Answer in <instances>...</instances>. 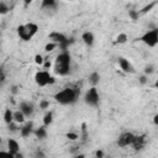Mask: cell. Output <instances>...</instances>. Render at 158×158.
<instances>
[{
    "instance_id": "33",
    "label": "cell",
    "mask_w": 158,
    "mask_h": 158,
    "mask_svg": "<svg viewBox=\"0 0 158 158\" xmlns=\"http://www.w3.org/2000/svg\"><path fill=\"white\" fill-rule=\"evenodd\" d=\"M2 81H4V74H2L1 70H0V86L2 85Z\"/></svg>"
},
{
    "instance_id": "11",
    "label": "cell",
    "mask_w": 158,
    "mask_h": 158,
    "mask_svg": "<svg viewBox=\"0 0 158 158\" xmlns=\"http://www.w3.org/2000/svg\"><path fill=\"white\" fill-rule=\"evenodd\" d=\"M20 110H21V112L26 116V117H30V116H32V114H33V106H32V104H30V102H27V101H22L21 104H20V107H19Z\"/></svg>"
},
{
    "instance_id": "8",
    "label": "cell",
    "mask_w": 158,
    "mask_h": 158,
    "mask_svg": "<svg viewBox=\"0 0 158 158\" xmlns=\"http://www.w3.org/2000/svg\"><path fill=\"white\" fill-rule=\"evenodd\" d=\"M118 65H120L121 70L125 72V73H135V68H133V65L131 64V62L127 58L120 57L118 58Z\"/></svg>"
},
{
    "instance_id": "29",
    "label": "cell",
    "mask_w": 158,
    "mask_h": 158,
    "mask_svg": "<svg viewBox=\"0 0 158 158\" xmlns=\"http://www.w3.org/2000/svg\"><path fill=\"white\" fill-rule=\"evenodd\" d=\"M154 72V67L153 65H147L146 68H144V74L146 75H149V74H152Z\"/></svg>"
},
{
    "instance_id": "36",
    "label": "cell",
    "mask_w": 158,
    "mask_h": 158,
    "mask_svg": "<svg viewBox=\"0 0 158 158\" xmlns=\"http://www.w3.org/2000/svg\"><path fill=\"white\" fill-rule=\"evenodd\" d=\"M68 1H75V0H68Z\"/></svg>"
},
{
    "instance_id": "1",
    "label": "cell",
    "mask_w": 158,
    "mask_h": 158,
    "mask_svg": "<svg viewBox=\"0 0 158 158\" xmlns=\"http://www.w3.org/2000/svg\"><path fill=\"white\" fill-rule=\"evenodd\" d=\"M70 54L67 51H63L62 53H59L56 58V63H54V72L62 77L69 74L70 72Z\"/></svg>"
},
{
    "instance_id": "15",
    "label": "cell",
    "mask_w": 158,
    "mask_h": 158,
    "mask_svg": "<svg viewBox=\"0 0 158 158\" xmlns=\"http://www.w3.org/2000/svg\"><path fill=\"white\" fill-rule=\"evenodd\" d=\"M88 80H89V83L91 84V86H96V85L100 83V74H99L98 72H93V73H90Z\"/></svg>"
},
{
    "instance_id": "7",
    "label": "cell",
    "mask_w": 158,
    "mask_h": 158,
    "mask_svg": "<svg viewBox=\"0 0 158 158\" xmlns=\"http://www.w3.org/2000/svg\"><path fill=\"white\" fill-rule=\"evenodd\" d=\"M7 148H9V154L11 157H21V154L19 153L20 144H19L17 141H15L12 138H9L7 139Z\"/></svg>"
},
{
    "instance_id": "23",
    "label": "cell",
    "mask_w": 158,
    "mask_h": 158,
    "mask_svg": "<svg viewBox=\"0 0 158 158\" xmlns=\"http://www.w3.org/2000/svg\"><path fill=\"white\" fill-rule=\"evenodd\" d=\"M7 12H9V6L4 1H0V15H5Z\"/></svg>"
},
{
    "instance_id": "34",
    "label": "cell",
    "mask_w": 158,
    "mask_h": 158,
    "mask_svg": "<svg viewBox=\"0 0 158 158\" xmlns=\"http://www.w3.org/2000/svg\"><path fill=\"white\" fill-rule=\"evenodd\" d=\"M31 2H32V0H23V5L25 6H28Z\"/></svg>"
},
{
    "instance_id": "30",
    "label": "cell",
    "mask_w": 158,
    "mask_h": 158,
    "mask_svg": "<svg viewBox=\"0 0 158 158\" xmlns=\"http://www.w3.org/2000/svg\"><path fill=\"white\" fill-rule=\"evenodd\" d=\"M138 81H139V84L144 85V84H147V81H148V77H147L146 74H143V75H141V77L138 78Z\"/></svg>"
},
{
    "instance_id": "19",
    "label": "cell",
    "mask_w": 158,
    "mask_h": 158,
    "mask_svg": "<svg viewBox=\"0 0 158 158\" xmlns=\"http://www.w3.org/2000/svg\"><path fill=\"white\" fill-rule=\"evenodd\" d=\"M52 122H53V112L52 111H48L43 116V126H49Z\"/></svg>"
},
{
    "instance_id": "17",
    "label": "cell",
    "mask_w": 158,
    "mask_h": 158,
    "mask_svg": "<svg viewBox=\"0 0 158 158\" xmlns=\"http://www.w3.org/2000/svg\"><path fill=\"white\" fill-rule=\"evenodd\" d=\"M14 121L16 122V123H23L25 122V118H26V116L21 112V110H17V111H15L14 114Z\"/></svg>"
},
{
    "instance_id": "5",
    "label": "cell",
    "mask_w": 158,
    "mask_h": 158,
    "mask_svg": "<svg viewBox=\"0 0 158 158\" xmlns=\"http://www.w3.org/2000/svg\"><path fill=\"white\" fill-rule=\"evenodd\" d=\"M139 41L143 42L148 47H156L157 43H158V30L153 28V30H149V31L144 32L139 37Z\"/></svg>"
},
{
    "instance_id": "9",
    "label": "cell",
    "mask_w": 158,
    "mask_h": 158,
    "mask_svg": "<svg viewBox=\"0 0 158 158\" xmlns=\"http://www.w3.org/2000/svg\"><path fill=\"white\" fill-rule=\"evenodd\" d=\"M58 6V0H42L41 2V9L43 11H56Z\"/></svg>"
},
{
    "instance_id": "6",
    "label": "cell",
    "mask_w": 158,
    "mask_h": 158,
    "mask_svg": "<svg viewBox=\"0 0 158 158\" xmlns=\"http://www.w3.org/2000/svg\"><path fill=\"white\" fill-rule=\"evenodd\" d=\"M133 138H135V135L131 133V132H123L118 136V139H117V146L118 147H127V146H131L132 142H133Z\"/></svg>"
},
{
    "instance_id": "24",
    "label": "cell",
    "mask_w": 158,
    "mask_h": 158,
    "mask_svg": "<svg viewBox=\"0 0 158 158\" xmlns=\"http://www.w3.org/2000/svg\"><path fill=\"white\" fill-rule=\"evenodd\" d=\"M56 47H57V43H54V42L51 41V42H48V43L44 46V51H46V52H52Z\"/></svg>"
},
{
    "instance_id": "25",
    "label": "cell",
    "mask_w": 158,
    "mask_h": 158,
    "mask_svg": "<svg viewBox=\"0 0 158 158\" xmlns=\"http://www.w3.org/2000/svg\"><path fill=\"white\" fill-rule=\"evenodd\" d=\"M43 62H44V58H43L41 54H36V56H35V63H36L37 65H42Z\"/></svg>"
},
{
    "instance_id": "12",
    "label": "cell",
    "mask_w": 158,
    "mask_h": 158,
    "mask_svg": "<svg viewBox=\"0 0 158 158\" xmlns=\"http://www.w3.org/2000/svg\"><path fill=\"white\" fill-rule=\"evenodd\" d=\"M144 144H146V136L142 135V136H135L133 142H132L131 146H133V148L136 151H139V149H142L144 147Z\"/></svg>"
},
{
    "instance_id": "32",
    "label": "cell",
    "mask_w": 158,
    "mask_h": 158,
    "mask_svg": "<svg viewBox=\"0 0 158 158\" xmlns=\"http://www.w3.org/2000/svg\"><path fill=\"white\" fill-rule=\"evenodd\" d=\"M42 65H43V67H44V68L47 69V68H49V67H51V62H48V60H44Z\"/></svg>"
},
{
    "instance_id": "3",
    "label": "cell",
    "mask_w": 158,
    "mask_h": 158,
    "mask_svg": "<svg viewBox=\"0 0 158 158\" xmlns=\"http://www.w3.org/2000/svg\"><path fill=\"white\" fill-rule=\"evenodd\" d=\"M35 81L38 86H46V85H52L56 83V78L49 74L48 70H38L35 74Z\"/></svg>"
},
{
    "instance_id": "14",
    "label": "cell",
    "mask_w": 158,
    "mask_h": 158,
    "mask_svg": "<svg viewBox=\"0 0 158 158\" xmlns=\"http://www.w3.org/2000/svg\"><path fill=\"white\" fill-rule=\"evenodd\" d=\"M32 132H33V122H27L23 127L20 128V133H21V136L25 137V138L28 137Z\"/></svg>"
},
{
    "instance_id": "27",
    "label": "cell",
    "mask_w": 158,
    "mask_h": 158,
    "mask_svg": "<svg viewBox=\"0 0 158 158\" xmlns=\"http://www.w3.org/2000/svg\"><path fill=\"white\" fill-rule=\"evenodd\" d=\"M17 125H19V123H16L15 121L10 122V123H9V131H11V132H15V131H17Z\"/></svg>"
},
{
    "instance_id": "21",
    "label": "cell",
    "mask_w": 158,
    "mask_h": 158,
    "mask_svg": "<svg viewBox=\"0 0 158 158\" xmlns=\"http://www.w3.org/2000/svg\"><path fill=\"white\" fill-rule=\"evenodd\" d=\"M154 6H156V1H153V2H151V4H148V5H146V6H144V7H142L138 12H139V15H141V14H147V12H148V11H151Z\"/></svg>"
},
{
    "instance_id": "20",
    "label": "cell",
    "mask_w": 158,
    "mask_h": 158,
    "mask_svg": "<svg viewBox=\"0 0 158 158\" xmlns=\"http://www.w3.org/2000/svg\"><path fill=\"white\" fill-rule=\"evenodd\" d=\"M127 40H128V37H127V35H126V33H123V32L118 33V35H117V37H116V42H117L118 44H123V43H126V42H127Z\"/></svg>"
},
{
    "instance_id": "35",
    "label": "cell",
    "mask_w": 158,
    "mask_h": 158,
    "mask_svg": "<svg viewBox=\"0 0 158 158\" xmlns=\"http://www.w3.org/2000/svg\"><path fill=\"white\" fill-rule=\"evenodd\" d=\"M157 118H158V116H157V115H154V123H156V125H157V122H158V120H157Z\"/></svg>"
},
{
    "instance_id": "2",
    "label": "cell",
    "mask_w": 158,
    "mask_h": 158,
    "mask_svg": "<svg viewBox=\"0 0 158 158\" xmlns=\"http://www.w3.org/2000/svg\"><path fill=\"white\" fill-rule=\"evenodd\" d=\"M78 96H79V91L77 89L64 88L54 95V99L57 102L62 105H72L78 100Z\"/></svg>"
},
{
    "instance_id": "4",
    "label": "cell",
    "mask_w": 158,
    "mask_h": 158,
    "mask_svg": "<svg viewBox=\"0 0 158 158\" xmlns=\"http://www.w3.org/2000/svg\"><path fill=\"white\" fill-rule=\"evenodd\" d=\"M84 101L86 105L89 106H98L99 102H100V95H99V91L96 89V86H91L90 89L86 90V93L84 94Z\"/></svg>"
},
{
    "instance_id": "26",
    "label": "cell",
    "mask_w": 158,
    "mask_h": 158,
    "mask_svg": "<svg viewBox=\"0 0 158 158\" xmlns=\"http://www.w3.org/2000/svg\"><path fill=\"white\" fill-rule=\"evenodd\" d=\"M49 107V101L48 100H41L40 101V109L41 110H46Z\"/></svg>"
},
{
    "instance_id": "13",
    "label": "cell",
    "mask_w": 158,
    "mask_h": 158,
    "mask_svg": "<svg viewBox=\"0 0 158 158\" xmlns=\"http://www.w3.org/2000/svg\"><path fill=\"white\" fill-rule=\"evenodd\" d=\"M81 40H83V42H84L88 47H91V46L94 44V42H95V36H94V33H93L91 31H85V32L81 35Z\"/></svg>"
},
{
    "instance_id": "31",
    "label": "cell",
    "mask_w": 158,
    "mask_h": 158,
    "mask_svg": "<svg viewBox=\"0 0 158 158\" xmlns=\"http://www.w3.org/2000/svg\"><path fill=\"white\" fill-rule=\"evenodd\" d=\"M95 156H96L98 158H102V157H104V152L99 149V151H96V152H95Z\"/></svg>"
},
{
    "instance_id": "16",
    "label": "cell",
    "mask_w": 158,
    "mask_h": 158,
    "mask_svg": "<svg viewBox=\"0 0 158 158\" xmlns=\"http://www.w3.org/2000/svg\"><path fill=\"white\" fill-rule=\"evenodd\" d=\"M33 133H35V136H36L37 138H40V139H44V138L47 137V130H46V126H41V127L36 128V130L33 131Z\"/></svg>"
},
{
    "instance_id": "18",
    "label": "cell",
    "mask_w": 158,
    "mask_h": 158,
    "mask_svg": "<svg viewBox=\"0 0 158 158\" xmlns=\"http://www.w3.org/2000/svg\"><path fill=\"white\" fill-rule=\"evenodd\" d=\"M14 112L10 110V109H6L5 111H4V121H5V123H10V122H12L14 121V115H12Z\"/></svg>"
},
{
    "instance_id": "22",
    "label": "cell",
    "mask_w": 158,
    "mask_h": 158,
    "mask_svg": "<svg viewBox=\"0 0 158 158\" xmlns=\"http://www.w3.org/2000/svg\"><path fill=\"white\" fill-rule=\"evenodd\" d=\"M128 17L132 21H137L139 19V12L137 10H128Z\"/></svg>"
},
{
    "instance_id": "10",
    "label": "cell",
    "mask_w": 158,
    "mask_h": 158,
    "mask_svg": "<svg viewBox=\"0 0 158 158\" xmlns=\"http://www.w3.org/2000/svg\"><path fill=\"white\" fill-rule=\"evenodd\" d=\"M17 35L22 41H30L32 38V35L30 33V31L27 30L26 25H20L17 26Z\"/></svg>"
},
{
    "instance_id": "28",
    "label": "cell",
    "mask_w": 158,
    "mask_h": 158,
    "mask_svg": "<svg viewBox=\"0 0 158 158\" xmlns=\"http://www.w3.org/2000/svg\"><path fill=\"white\" fill-rule=\"evenodd\" d=\"M67 138L70 139V141H75V139H78V135L75 132H68L67 133Z\"/></svg>"
}]
</instances>
